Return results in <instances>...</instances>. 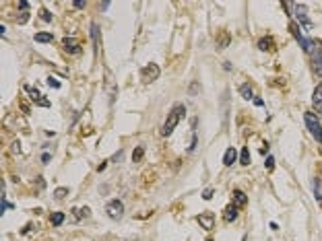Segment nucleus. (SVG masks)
<instances>
[{"label": "nucleus", "instance_id": "nucleus-1", "mask_svg": "<svg viewBox=\"0 0 322 241\" xmlns=\"http://www.w3.org/2000/svg\"><path fill=\"white\" fill-rule=\"evenodd\" d=\"M184 116H186V107L182 105V103L174 105L172 111H170V116H167V120H165V124L161 126V136H170L176 130V126L182 122V118H184Z\"/></svg>", "mask_w": 322, "mask_h": 241}, {"label": "nucleus", "instance_id": "nucleus-2", "mask_svg": "<svg viewBox=\"0 0 322 241\" xmlns=\"http://www.w3.org/2000/svg\"><path fill=\"white\" fill-rule=\"evenodd\" d=\"M304 122H306V128L310 130V134L322 145V124H320V120H318L316 113L306 111V113H304Z\"/></svg>", "mask_w": 322, "mask_h": 241}, {"label": "nucleus", "instance_id": "nucleus-3", "mask_svg": "<svg viewBox=\"0 0 322 241\" xmlns=\"http://www.w3.org/2000/svg\"><path fill=\"white\" fill-rule=\"evenodd\" d=\"M106 212H107V217L111 219V221H120L122 219V215H124V204L118 200H109L107 204H106Z\"/></svg>", "mask_w": 322, "mask_h": 241}, {"label": "nucleus", "instance_id": "nucleus-4", "mask_svg": "<svg viewBox=\"0 0 322 241\" xmlns=\"http://www.w3.org/2000/svg\"><path fill=\"white\" fill-rule=\"evenodd\" d=\"M159 73H161L159 66L151 62V64H147V66L141 68V80H143V82H153V80L159 79Z\"/></svg>", "mask_w": 322, "mask_h": 241}, {"label": "nucleus", "instance_id": "nucleus-5", "mask_svg": "<svg viewBox=\"0 0 322 241\" xmlns=\"http://www.w3.org/2000/svg\"><path fill=\"white\" fill-rule=\"evenodd\" d=\"M197 221H199V225L203 227L205 231H211L213 227H215V215H213V212H209V210L203 212V215H199Z\"/></svg>", "mask_w": 322, "mask_h": 241}, {"label": "nucleus", "instance_id": "nucleus-6", "mask_svg": "<svg viewBox=\"0 0 322 241\" xmlns=\"http://www.w3.org/2000/svg\"><path fill=\"white\" fill-rule=\"evenodd\" d=\"M62 48H64V52H68V54H81V44L75 39V37H64V41H62Z\"/></svg>", "mask_w": 322, "mask_h": 241}, {"label": "nucleus", "instance_id": "nucleus-7", "mask_svg": "<svg viewBox=\"0 0 322 241\" xmlns=\"http://www.w3.org/2000/svg\"><path fill=\"white\" fill-rule=\"evenodd\" d=\"M25 91L31 95V99H33L37 105H41V107H50V101H48V99H44V95H41L39 91H35V89H31V87H25Z\"/></svg>", "mask_w": 322, "mask_h": 241}, {"label": "nucleus", "instance_id": "nucleus-8", "mask_svg": "<svg viewBox=\"0 0 322 241\" xmlns=\"http://www.w3.org/2000/svg\"><path fill=\"white\" fill-rule=\"evenodd\" d=\"M237 219V206L235 204H229L225 210H223V221L225 223H233Z\"/></svg>", "mask_w": 322, "mask_h": 241}, {"label": "nucleus", "instance_id": "nucleus-9", "mask_svg": "<svg viewBox=\"0 0 322 241\" xmlns=\"http://www.w3.org/2000/svg\"><path fill=\"white\" fill-rule=\"evenodd\" d=\"M235 159H237V153H235V149H233V147H229V149L225 151V157H223V163H225L227 167H231V165L235 163Z\"/></svg>", "mask_w": 322, "mask_h": 241}, {"label": "nucleus", "instance_id": "nucleus-10", "mask_svg": "<svg viewBox=\"0 0 322 241\" xmlns=\"http://www.w3.org/2000/svg\"><path fill=\"white\" fill-rule=\"evenodd\" d=\"M312 103L322 111V82L314 89V95H312Z\"/></svg>", "mask_w": 322, "mask_h": 241}, {"label": "nucleus", "instance_id": "nucleus-11", "mask_svg": "<svg viewBox=\"0 0 322 241\" xmlns=\"http://www.w3.org/2000/svg\"><path fill=\"white\" fill-rule=\"evenodd\" d=\"M35 41H39V44H50V41H54V33H48V31H41V33H35L33 35Z\"/></svg>", "mask_w": 322, "mask_h": 241}, {"label": "nucleus", "instance_id": "nucleus-12", "mask_svg": "<svg viewBox=\"0 0 322 241\" xmlns=\"http://www.w3.org/2000/svg\"><path fill=\"white\" fill-rule=\"evenodd\" d=\"M246 202H248L246 194H244L242 190H235V192H233V204H235V206H244Z\"/></svg>", "mask_w": 322, "mask_h": 241}, {"label": "nucleus", "instance_id": "nucleus-13", "mask_svg": "<svg viewBox=\"0 0 322 241\" xmlns=\"http://www.w3.org/2000/svg\"><path fill=\"white\" fill-rule=\"evenodd\" d=\"M73 212H75V219L81 221V219H85V217L91 215V208H89V206H83V208H75Z\"/></svg>", "mask_w": 322, "mask_h": 241}, {"label": "nucleus", "instance_id": "nucleus-14", "mask_svg": "<svg viewBox=\"0 0 322 241\" xmlns=\"http://www.w3.org/2000/svg\"><path fill=\"white\" fill-rule=\"evenodd\" d=\"M50 223H52L54 227H60V225L64 223V212H54V215L50 217Z\"/></svg>", "mask_w": 322, "mask_h": 241}, {"label": "nucleus", "instance_id": "nucleus-15", "mask_svg": "<svg viewBox=\"0 0 322 241\" xmlns=\"http://www.w3.org/2000/svg\"><path fill=\"white\" fill-rule=\"evenodd\" d=\"M240 95H242L244 99H248V101H250V99L254 97V91H252V87H250V84H242V87H240Z\"/></svg>", "mask_w": 322, "mask_h": 241}, {"label": "nucleus", "instance_id": "nucleus-16", "mask_svg": "<svg viewBox=\"0 0 322 241\" xmlns=\"http://www.w3.org/2000/svg\"><path fill=\"white\" fill-rule=\"evenodd\" d=\"M258 48H260L262 52L271 50V48H273V39H271V37H262V39L258 41Z\"/></svg>", "mask_w": 322, "mask_h": 241}, {"label": "nucleus", "instance_id": "nucleus-17", "mask_svg": "<svg viewBox=\"0 0 322 241\" xmlns=\"http://www.w3.org/2000/svg\"><path fill=\"white\" fill-rule=\"evenodd\" d=\"M143 155H145V149H143V147H136V149L132 151V161H134V163H141Z\"/></svg>", "mask_w": 322, "mask_h": 241}, {"label": "nucleus", "instance_id": "nucleus-18", "mask_svg": "<svg viewBox=\"0 0 322 241\" xmlns=\"http://www.w3.org/2000/svg\"><path fill=\"white\" fill-rule=\"evenodd\" d=\"M91 37H93V41H95V46H100V27H97L95 23L91 25Z\"/></svg>", "mask_w": 322, "mask_h": 241}, {"label": "nucleus", "instance_id": "nucleus-19", "mask_svg": "<svg viewBox=\"0 0 322 241\" xmlns=\"http://www.w3.org/2000/svg\"><path fill=\"white\" fill-rule=\"evenodd\" d=\"M240 163H242V165H250V153H248L246 147H244L242 153H240Z\"/></svg>", "mask_w": 322, "mask_h": 241}, {"label": "nucleus", "instance_id": "nucleus-20", "mask_svg": "<svg viewBox=\"0 0 322 241\" xmlns=\"http://www.w3.org/2000/svg\"><path fill=\"white\" fill-rule=\"evenodd\" d=\"M66 194H68V188H58V190H54V198H56V200H62Z\"/></svg>", "mask_w": 322, "mask_h": 241}, {"label": "nucleus", "instance_id": "nucleus-21", "mask_svg": "<svg viewBox=\"0 0 322 241\" xmlns=\"http://www.w3.org/2000/svg\"><path fill=\"white\" fill-rule=\"evenodd\" d=\"M41 21H46V23H50V21H52V12H50V10H46V8L41 10Z\"/></svg>", "mask_w": 322, "mask_h": 241}, {"label": "nucleus", "instance_id": "nucleus-22", "mask_svg": "<svg viewBox=\"0 0 322 241\" xmlns=\"http://www.w3.org/2000/svg\"><path fill=\"white\" fill-rule=\"evenodd\" d=\"M211 198H213V188H207L203 192V200H211Z\"/></svg>", "mask_w": 322, "mask_h": 241}, {"label": "nucleus", "instance_id": "nucleus-23", "mask_svg": "<svg viewBox=\"0 0 322 241\" xmlns=\"http://www.w3.org/2000/svg\"><path fill=\"white\" fill-rule=\"evenodd\" d=\"M48 84H50V87H54V89H60V82L56 80L54 77H50V79H48Z\"/></svg>", "mask_w": 322, "mask_h": 241}, {"label": "nucleus", "instance_id": "nucleus-24", "mask_svg": "<svg viewBox=\"0 0 322 241\" xmlns=\"http://www.w3.org/2000/svg\"><path fill=\"white\" fill-rule=\"evenodd\" d=\"M73 6H75V8H85V6H87V2H83V0H75Z\"/></svg>", "mask_w": 322, "mask_h": 241}, {"label": "nucleus", "instance_id": "nucleus-25", "mask_svg": "<svg viewBox=\"0 0 322 241\" xmlns=\"http://www.w3.org/2000/svg\"><path fill=\"white\" fill-rule=\"evenodd\" d=\"M27 19H29V12H27V10H23V15L19 17V23L23 25V23H27Z\"/></svg>", "mask_w": 322, "mask_h": 241}, {"label": "nucleus", "instance_id": "nucleus-26", "mask_svg": "<svg viewBox=\"0 0 322 241\" xmlns=\"http://www.w3.org/2000/svg\"><path fill=\"white\" fill-rule=\"evenodd\" d=\"M6 208H10V204L4 200V196H2V202H0V210H2V215H4V210H6Z\"/></svg>", "mask_w": 322, "mask_h": 241}, {"label": "nucleus", "instance_id": "nucleus-27", "mask_svg": "<svg viewBox=\"0 0 322 241\" xmlns=\"http://www.w3.org/2000/svg\"><path fill=\"white\" fill-rule=\"evenodd\" d=\"M264 165H267V169L271 171V169L275 167V161H273V157H269V159H267V163H264Z\"/></svg>", "mask_w": 322, "mask_h": 241}, {"label": "nucleus", "instance_id": "nucleus-28", "mask_svg": "<svg viewBox=\"0 0 322 241\" xmlns=\"http://www.w3.org/2000/svg\"><path fill=\"white\" fill-rule=\"evenodd\" d=\"M19 8H23V10H27V8H29V2H25V0H23V2H19Z\"/></svg>", "mask_w": 322, "mask_h": 241}, {"label": "nucleus", "instance_id": "nucleus-29", "mask_svg": "<svg viewBox=\"0 0 322 241\" xmlns=\"http://www.w3.org/2000/svg\"><path fill=\"white\" fill-rule=\"evenodd\" d=\"M106 167H107V161H104V163H102L100 167H97V171H104V169H106Z\"/></svg>", "mask_w": 322, "mask_h": 241}, {"label": "nucleus", "instance_id": "nucleus-30", "mask_svg": "<svg viewBox=\"0 0 322 241\" xmlns=\"http://www.w3.org/2000/svg\"><path fill=\"white\" fill-rule=\"evenodd\" d=\"M0 35H2V37L6 35V27L4 25H0Z\"/></svg>", "mask_w": 322, "mask_h": 241}, {"label": "nucleus", "instance_id": "nucleus-31", "mask_svg": "<svg viewBox=\"0 0 322 241\" xmlns=\"http://www.w3.org/2000/svg\"><path fill=\"white\" fill-rule=\"evenodd\" d=\"M126 241H134V239H126Z\"/></svg>", "mask_w": 322, "mask_h": 241}, {"label": "nucleus", "instance_id": "nucleus-32", "mask_svg": "<svg viewBox=\"0 0 322 241\" xmlns=\"http://www.w3.org/2000/svg\"><path fill=\"white\" fill-rule=\"evenodd\" d=\"M320 54H322V46H320Z\"/></svg>", "mask_w": 322, "mask_h": 241}, {"label": "nucleus", "instance_id": "nucleus-33", "mask_svg": "<svg viewBox=\"0 0 322 241\" xmlns=\"http://www.w3.org/2000/svg\"><path fill=\"white\" fill-rule=\"evenodd\" d=\"M207 241H213V239H207Z\"/></svg>", "mask_w": 322, "mask_h": 241}]
</instances>
